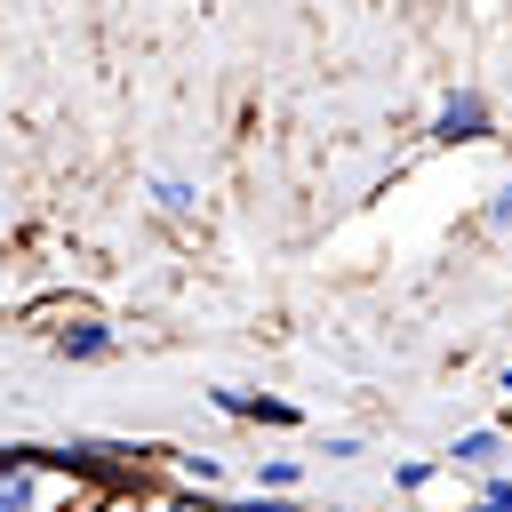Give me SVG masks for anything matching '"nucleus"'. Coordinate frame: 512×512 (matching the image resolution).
Here are the masks:
<instances>
[{
  "instance_id": "7ed1b4c3",
  "label": "nucleus",
  "mask_w": 512,
  "mask_h": 512,
  "mask_svg": "<svg viewBox=\"0 0 512 512\" xmlns=\"http://www.w3.org/2000/svg\"><path fill=\"white\" fill-rule=\"evenodd\" d=\"M208 408H216V416H232V424H272V432H296V424H304V408H296V400H280V392H240V384H216V392H208Z\"/></svg>"
},
{
  "instance_id": "6e6552de",
  "label": "nucleus",
  "mask_w": 512,
  "mask_h": 512,
  "mask_svg": "<svg viewBox=\"0 0 512 512\" xmlns=\"http://www.w3.org/2000/svg\"><path fill=\"white\" fill-rule=\"evenodd\" d=\"M440 472H448V456H400V464H392V488H400V496H424Z\"/></svg>"
},
{
  "instance_id": "4468645a",
  "label": "nucleus",
  "mask_w": 512,
  "mask_h": 512,
  "mask_svg": "<svg viewBox=\"0 0 512 512\" xmlns=\"http://www.w3.org/2000/svg\"><path fill=\"white\" fill-rule=\"evenodd\" d=\"M0 240H8V208H0Z\"/></svg>"
},
{
  "instance_id": "423d86ee",
  "label": "nucleus",
  "mask_w": 512,
  "mask_h": 512,
  "mask_svg": "<svg viewBox=\"0 0 512 512\" xmlns=\"http://www.w3.org/2000/svg\"><path fill=\"white\" fill-rule=\"evenodd\" d=\"M136 512H224V488H168V480H152L136 496Z\"/></svg>"
},
{
  "instance_id": "9d476101",
  "label": "nucleus",
  "mask_w": 512,
  "mask_h": 512,
  "mask_svg": "<svg viewBox=\"0 0 512 512\" xmlns=\"http://www.w3.org/2000/svg\"><path fill=\"white\" fill-rule=\"evenodd\" d=\"M464 512H512V472H496V480H472V504Z\"/></svg>"
},
{
  "instance_id": "1a4fd4ad",
  "label": "nucleus",
  "mask_w": 512,
  "mask_h": 512,
  "mask_svg": "<svg viewBox=\"0 0 512 512\" xmlns=\"http://www.w3.org/2000/svg\"><path fill=\"white\" fill-rule=\"evenodd\" d=\"M480 232L488 240H512V176H496V192L480 200Z\"/></svg>"
},
{
  "instance_id": "f8f14e48",
  "label": "nucleus",
  "mask_w": 512,
  "mask_h": 512,
  "mask_svg": "<svg viewBox=\"0 0 512 512\" xmlns=\"http://www.w3.org/2000/svg\"><path fill=\"white\" fill-rule=\"evenodd\" d=\"M136 496H144V488H112V496H104L96 512H136Z\"/></svg>"
},
{
  "instance_id": "f03ea898",
  "label": "nucleus",
  "mask_w": 512,
  "mask_h": 512,
  "mask_svg": "<svg viewBox=\"0 0 512 512\" xmlns=\"http://www.w3.org/2000/svg\"><path fill=\"white\" fill-rule=\"evenodd\" d=\"M440 456H448V472L496 480V472H512V432H504V424H472V432H456Z\"/></svg>"
},
{
  "instance_id": "f257e3e1",
  "label": "nucleus",
  "mask_w": 512,
  "mask_h": 512,
  "mask_svg": "<svg viewBox=\"0 0 512 512\" xmlns=\"http://www.w3.org/2000/svg\"><path fill=\"white\" fill-rule=\"evenodd\" d=\"M440 152H456V144H488L496 136V104H488V88H448L440 104H432V128H424Z\"/></svg>"
},
{
  "instance_id": "0eeeda50",
  "label": "nucleus",
  "mask_w": 512,
  "mask_h": 512,
  "mask_svg": "<svg viewBox=\"0 0 512 512\" xmlns=\"http://www.w3.org/2000/svg\"><path fill=\"white\" fill-rule=\"evenodd\" d=\"M296 480H304V456H256V488L264 496H296Z\"/></svg>"
},
{
  "instance_id": "9b49d317",
  "label": "nucleus",
  "mask_w": 512,
  "mask_h": 512,
  "mask_svg": "<svg viewBox=\"0 0 512 512\" xmlns=\"http://www.w3.org/2000/svg\"><path fill=\"white\" fill-rule=\"evenodd\" d=\"M312 456H328V464H352V456H368V440L360 432H320V448Z\"/></svg>"
},
{
  "instance_id": "39448f33",
  "label": "nucleus",
  "mask_w": 512,
  "mask_h": 512,
  "mask_svg": "<svg viewBox=\"0 0 512 512\" xmlns=\"http://www.w3.org/2000/svg\"><path fill=\"white\" fill-rule=\"evenodd\" d=\"M152 208H160L168 224H200V184L176 176V168H160V176H152Z\"/></svg>"
},
{
  "instance_id": "2eb2a0df",
  "label": "nucleus",
  "mask_w": 512,
  "mask_h": 512,
  "mask_svg": "<svg viewBox=\"0 0 512 512\" xmlns=\"http://www.w3.org/2000/svg\"><path fill=\"white\" fill-rule=\"evenodd\" d=\"M504 432H512V400H504Z\"/></svg>"
},
{
  "instance_id": "ddd939ff",
  "label": "nucleus",
  "mask_w": 512,
  "mask_h": 512,
  "mask_svg": "<svg viewBox=\"0 0 512 512\" xmlns=\"http://www.w3.org/2000/svg\"><path fill=\"white\" fill-rule=\"evenodd\" d=\"M496 392H504V400H512V368H496Z\"/></svg>"
},
{
  "instance_id": "20e7f679",
  "label": "nucleus",
  "mask_w": 512,
  "mask_h": 512,
  "mask_svg": "<svg viewBox=\"0 0 512 512\" xmlns=\"http://www.w3.org/2000/svg\"><path fill=\"white\" fill-rule=\"evenodd\" d=\"M48 352H56L64 368H104V360L120 352V336H112V320H96V312H80V320H64V328L48 336Z\"/></svg>"
}]
</instances>
